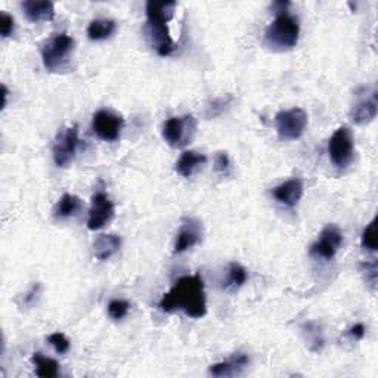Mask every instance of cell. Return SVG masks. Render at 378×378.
I'll use <instances>...</instances> for the list:
<instances>
[{
	"instance_id": "cell-1",
	"label": "cell",
	"mask_w": 378,
	"mask_h": 378,
	"mask_svg": "<svg viewBox=\"0 0 378 378\" xmlns=\"http://www.w3.org/2000/svg\"><path fill=\"white\" fill-rule=\"evenodd\" d=\"M159 307L166 314L184 312L189 318L200 319L207 314L204 281L200 275L179 278L160 300Z\"/></svg>"
},
{
	"instance_id": "cell-2",
	"label": "cell",
	"mask_w": 378,
	"mask_h": 378,
	"mask_svg": "<svg viewBox=\"0 0 378 378\" xmlns=\"http://www.w3.org/2000/svg\"><path fill=\"white\" fill-rule=\"evenodd\" d=\"M300 36V24L297 17L291 15L289 10L278 12L265 33V42L273 50L293 49Z\"/></svg>"
},
{
	"instance_id": "cell-3",
	"label": "cell",
	"mask_w": 378,
	"mask_h": 378,
	"mask_svg": "<svg viewBox=\"0 0 378 378\" xmlns=\"http://www.w3.org/2000/svg\"><path fill=\"white\" fill-rule=\"evenodd\" d=\"M74 50V38L61 33L50 37L42 48V59L45 68L50 73L61 70Z\"/></svg>"
},
{
	"instance_id": "cell-4",
	"label": "cell",
	"mask_w": 378,
	"mask_h": 378,
	"mask_svg": "<svg viewBox=\"0 0 378 378\" xmlns=\"http://www.w3.org/2000/svg\"><path fill=\"white\" fill-rule=\"evenodd\" d=\"M195 132H197V123L192 115L184 117H170L163 124L161 135L167 145L173 148H182L191 143Z\"/></svg>"
},
{
	"instance_id": "cell-5",
	"label": "cell",
	"mask_w": 378,
	"mask_h": 378,
	"mask_svg": "<svg viewBox=\"0 0 378 378\" xmlns=\"http://www.w3.org/2000/svg\"><path fill=\"white\" fill-rule=\"evenodd\" d=\"M328 155L334 167H349L355 157V142L347 126L338 127L328 142Z\"/></svg>"
},
{
	"instance_id": "cell-6",
	"label": "cell",
	"mask_w": 378,
	"mask_h": 378,
	"mask_svg": "<svg viewBox=\"0 0 378 378\" xmlns=\"http://www.w3.org/2000/svg\"><path fill=\"white\" fill-rule=\"evenodd\" d=\"M277 132L284 140H296L302 138L307 126V114L302 108L279 111L275 117Z\"/></svg>"
},
{
	"instance_id": "cell-7",
	"label": "cell",
	"mask_w": 378,
	"mask_h": 378,
	"mask_svg": "<svg viewBox=\"0 0 378 378\" xmlns=\"http://www.w3.org/2000/svg\"><path fill=\"white\" fill-rule=\"evenodd\" d=\"M80 139L77 126H71L61 130L54 142V148H52V155H54L55 164L61 168L68 167L75 159Z\"/></svg>"
},
{
	"instance_id": "cell-8",
	"label": "cell",
	"mask_w": 378,
	"mask_h": 378,
	"mask_svg": "<svg viewBox=\"0 0 378 378\" xmlns=\"http://www.w3.org/2000/svg\"><path fill=\"white\" fill-rule=\"evenodd\" d=\"M123 127L124 119L120 114H115L110 110H99L94 114L92 129L96 136L102 140L107 142L119 140Z\"/></svg>"
},
{
	"instance_id": "cell-9",
	"label": "cell",
	"mask_w": 378,
	"mask_h": 378,
	"mask_svg": "<svg viewBox=\"0 0 378 378\" xmlns=\"http://www.w3.org/2000/svg\"><path fill=\"white\" fill-rule=\"evenodd\" d=\"M343 244V233L337 225H327L322 232L319 238L312 244L309 253L318 259L331 260L337 252L340 250Z\"/></svg>"
},
{
	"instance_id": "cell-10",
	"label": "cell",
	"mask_w": 378,
	"mask_h": 378,
	"mask_svg": "<svg viewBox=\"0 0 378 378\" xmlns=\"http://www.w3.org/2000/svg\"><path fill=\"white\" fill-rule=\"evenodd\" d=\"M115 208L114 203L106 192H96L92 198V205L89 210L87 228L90 231H99L103 226H107L114 219Z\"/></svg>"
},
{
	"instance_id": "cell-11",
	"label": "cell",
	"mask_w": 378,
	"mask_h": 378,
	"mask_svg": "<svg viewBox=\"0 0 378 378\" xmlns=\"http://www.w3.org/2000/svg\"><path fill=\"white\" fill-rule=\"evenodd\" d=\"M145 34L150 45L160 57H168L175 50V43L167 29V22L147 20Z\"/></svg>"
},
{
	"instance_id": "cell-12",
	"label": "cell",
	"mask_w": 378,
	"mask_h": 378,
	"mask_svg": "<svg viewBox=\"0 0 378 378\" xmlns=\"http://www.w3.org/2000/svg\"><path fill=\"white\" fill-rule=\"evenodd\" d=\"M203 240V226L197 219L185 217L182 220L180 231L176 235L173 245V254H182L188 252L192 247L200 244Z\"/></svg>"
},
{
	"instance_id": "cell-13",
	"label": "cell",
	"mask_w": 378,
	"mask_h": 378,
	"mask_svg": "<svg viewBox=\"0 0 378 378\" xmlns=\"http://www.w3.org/2000/svg\"><path fill=\"white\" fill-rule=\"evenodd\" d=\"M303 192H305L303 180L298 179V177H294V179L285 180L284 184L273 188L272 195L278 203L293 208L298 204L300 200H302Z\"/></svg>"
},
{
	"instance_id": "cell-14",
	"label": "cell",
	"mask_w": 378,
	"mask_h": 378,
	"mask_svg": "<svg viewBox=\"0 0 378 378\" xmlns=\"http://www.w3.org/2000/svg\"><path fill=\"white\" fill-rule=\"evenodd\" d=\"M21 8L31 22L52 21L55 18V6L49 0H25L21 3Z\"/></svg>"
},
{
	"instance_id": "cell-15",
	"label": "cell",
	"mask_w": 378,
	"mask_h": 378,
	"mask_svg": "<svg viewBox=\"0 0 378 378\" xmlns=\"http://www.w3.org/2000/svg\"><path fill=\"white\" fill-rule=\"evenodd\" d=\"M378 112V101H377V92L374 90L370 98H365L358 101L350 111V119L355 124H368L371 123Z\"/></svg>"
},
{
	"instance_id": "cell-16",
	"label": "cell",
	"mask_w": 378,
	"mask_h": 378,
	"mask_svg": "<svg viewBox=\"0 0 378 378\" xmlns=\"http://www.w3.org/2000/svg\"><path fill=\"white\" fill-rule=\"evenodd\" d=\"M250 359L245 354H233L226 361L212 365L208 372L215 377H235L247 368Z\"/></svg>"
},
{
	"instance_id": "cell-17",
	"label": "cell",
	"mask_w": 378,
	"mask_h": 378,
	"mask_svg": "<svg viewBox=\"0 0 378 378\" xmlns=\"http://www.w3.org/2000/svg\"><path fill=\"white\" fill-rule=\"evenodd\" d=\"M122 247V238L114 233H102L94 241V256L99 262H106L115 253H119Z\"/></svg>"
},
{
	"instance_id": "cell-18",
	"label": "cell",
	"mask_w": 378,
	"mask_h": 378,
	"mask_svg": "<svg viewBox=\"0 0 378 378\" xmlns=\"http://www.w3.org/2000/svg\"><path fill=\"white\" fill-rule=\"evenodd\" d=\"M205 163H207V157L204 154H200L197 151H185L176 161L175 170L182 177L188 179L195 173L197 168H200Z\"/></svg>"
},
{
	"instance_id": "cell-19",
	"label": "cell",
	"mask_w": 378,
	"mask_h": 378,
	"mask_svg": "<svg viewBox=\"0 0 378 378\" xmlns=\"http://www.w3.org/2000/svg\"><path fill=\"white\" fill-rule=\"evenodd\" d=\"M176 2H157V0H150L147 3V20H155L161 22H170L175 17Z\"/></svg>"
},
{
	"instance_id": "cell-20",
	"label": "cell",
	"mask_w": 378,
	"mask_h": 378,
	"mask_svg": "<svg viewBox=\"0 0 378 378\" xmlns=\"http://www.w3.org/2000/svg\"><path fill=\"white\" fill-rule=\"evenodd\" d=\"M82 205L83 203L79 197H77V195L64 194L59 198V201L57 203V205L54 207L52 215H54L55 219H68L79 212Z\"/></svg>"
},
{
	"instance_id": "cell-21",
	"label": "cell",
	"mask_w": 378,
	"mask_h": 378,
	"mask_svg": "<svg viewBox=\"0 0 378 378\" xmlns=\"http://www.w3.org/2000/svg\"><path fill=\"white\" fill-rule=\"evenodd\" d=\"M117 31V22L114 20H94L87 25V37L90 41H106Z\"/></svg>"
},
{
	"instance_id": "cell-22",
	"label": "cell",
	"mask_w": 378,
	"mask_h": 378,
	"mask_svg": "<svg viewBox=\"0 0 378 378\" xmlns=\"http://www.w3.org/2000/svg\"><path fill=\"white\" fill-rule=\"evenodd\" d=\"M34 367H36V375L42 378H55L59 375V365L55 359L43 356L42 354H34L31 358Z\"/></svg>"
},
{
	"instance_id": "cell-23",
	"label": "cell",
	"mask_w": 378,
	"mask_h": 378,
	"mask_svg": "<svg viewBox=\"0 0 378 378\" xmlns=\"http://www.w3.org/2000/svg\"><path fill=\"white\" fill-rule=\"evenodd\" d=\"M247 281V270L240 263H231L228 269V278L224 282V289L226 291H237Z\"/></svg>"
},
{
	"instance_id": "cell-24",
	"label": "cell",
	"mask_w": 378,
	"mask_h": 378,
	"mask_svg": "<svg viewBox=\"0 0 378 378\" xmlns=\"http://www.w3.org/2000/svg\"><path fill=\"white\" fill-rule=\"evenodd\" d=\"M377 224L378 219L374 217L370 225L363 229L362 237H361V244L365 250L370 252H377L378 250V232H377Z\"/></svg>"
},
{
	"instance_id": "cell-25",
	"label": "cell",
	"mask_w": 378,
	"mask_h": 378,
	"mask_svg": "<svg viewBox=\"0 0 378 378\" xmlns=\"http://www.w3.org/2000/svg\"><path fill=\"white\" fill-rule=\"evenodd\" d=\"M232 99H233L232 95H225V96H220V98L213 99L205 108V117H207V119H215V117L220 115L231 106Z\"/></svg>"
},
{
	"instance_id": "cell-26",
	"label": "cell",
	"mask_w": 378,
	"mask_h": 378,
	"mask_svg": "<svg viewBox=\"0 0 378 378\" xmlns=\"http://www.w3.org/2000/svg\"><path fill=\"white\" fill-rule=\"evenodd\" d=\"M130 310V303L122 298H114L108 305V315L114 321H120L127 317Z\"/></svg>"
},
{
	"instance_id": "cell-27",
	"label": "cell",
	"mask_w": 378,
	"mask_h": 378,
	"mask_svg": "<svg viewBox=\"0 0 378 378\" xmlns=\"http://www.w3.org/2000/svg\"><path fill=\"white\" fill-rule=\"evenodd\" d=\"M49 344L57 350V354L64 355L70 350V340L62 333H54L48 337Z\"/></svg>"
},
{
	"instance_id": "cell-28",
	"label": "cell",
	"mask_w": 378,
	"mask_h": 378,
	"mask_svg": "<svg viewBox=\"0 0 378 378\" xmlns=\"http://www.w3.org/2000/svg\"><path fill=\"white\" fill-rule=\"evenodd\" d=\"M362 272L365 273V277H367V282L375 289L377 285V277H378V263L377 260H372V262H363L361 265Z\"/></svg>"
},
{
	"instance_id": "cell-29",
	"label": "cell",
	"mask_w": 378,
	"mask_h": 378,
	"mask_svg": "<svg viewBox=\"0 0 378 378\" xmlns=\"http://www.w3.org/2000/svg\"><path fill=\"white\" fill-rule=\"evenodd\" d=\"M14 30H15L14 17L6 14V12L3 10L2 14H0V33H2V37L3 38L10 37L12 33H14Z\"/></svg>"
},
{
	"instance_id": "cell-30",
	"label": "cell",
	"mask_w": 378,
	"mask_h": 378,
	"mask_svg": "<svg viewBox=\"0 0 378 378\" xmlns=\"http://www.w3.org/2000/svg\"><path fill=\"white\" fill-rule=\"evenodd\" d=\"M216 170L221 175H228L231 168V160L226 152H217L216 154Z\"/></svg>"
},
{
	"instance_id": "cell-31",
	"label": "cell",
	"mask_w": 378,
	"mask_h": 378,
	"mask_svg": "<svg viewBox=\"0 0 378 378\" xmlns=\"http://www.w3.org/2000/svg\"><path fill=\"white\" fill-rule=\"evenodd\" d=\"M349 335H351L355 340H361V338L365 337V327L363 324H355L354 327L349 330Z\"/></svg>"
},
{
	"instance_id": "cell-32",
	"label": "cell",
	"mask_w": 378,
	"mask_h": 378,
	"mask_svg": "<svg viewBox=\"0 0 378 378\" xmlns=\"http://www.w3.org/2000/svg\"><path fill=\"white\" fill-rule=\"evenodd\" d=\"M38 289H41V285H38V284H37V285H34V286H33V289L30 290V293L27 294V297H25V300H24V302H25V303H27V305H30V303H31V300L34 298V296H37V293H38Z\"/></svg>"
},
{
	"instance_id": "cell-33",
	"label": "cell",
	"mask_w": 378,
	"mask_h": 378,
	"mask_svg": "<svg viewBox=\"0 0 378 378\" xmlns=\"http://www.w3.org/2000/svg\"><path fill=\"white\" fill-rule=\"evenodd\" d=\"M8 95H9V90L8 87L3 85L2 86V98H3V102H2V110L6 108V103H8Z\"/></svg>"
}]
</instances>
